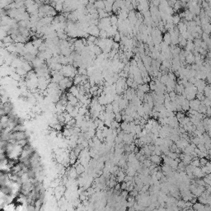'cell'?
Segmentation results:
<instances>
[{"instance_id": "6da1fadb", "label": "cell", "mask_w": 211, "mask_h": 211, "mask_svg": "<svg viewBox=\"0 0 211 211\" xmlns=\"http://www.w3.org/2000/svg\"><path fill=\"white\" fill-rule=\"evenodd\" d=\"M100 29L99 27H97V26L96 25H90V27H88V31H87V32H88V34H89L90 36H95V37H99V34H100Z\"/></svg>"}, {"instance_id": "7a4b0ae2", "label": "cell", "mask_w": 211, "mask_h": 211, "mask_svg": "<svg viewBox=\"0 0 211 211\" xmlns=\"http://www.w3.org/2000/svg\"><path fill=\"white\" fill-rule=\"evenodd\" d=\"M206 86H207V84H206L205 81L202 79H198L196 83H195V87L197 88V91L199 92H204V90L206 88Z\"/></svg>"}, {"instance_id": "3957f363", "label": "cell", "mask_w": 211, "mask_h": 211, "mask_svg": "<svg viewBox=\"0 0 211 211\" xmlns=\"http://www.w3.org/2000/svg\"><path fill=\"white\" fill-rule=\"evenodd\" d=\"M200 105H201V101L196 98V99L192 100V101H190V109L194 111H198Z\"/></svg>"}, {"instance_id": "277c9868", "label": "cell", "mask_w": 211, "mask_h": 211, "mask_svg": "<svg viewBox=\"0 0 211 211\" xmlns=\"http://www.w3.org/2000/svg\"><path fill=\"white\" fill-rule=\"evenodd\" d=\"M105 4V10L107 13L111 14V12H112V7H113L114 2L113 1H104Z\"/></svg>"}, {"instance_id": "5b68a950", "label": "cell", "mask_w": 211, "mask_h": 211, "mask_svg": "<svg viewBox=\"0 0 211 211\" xmlns=\"http://www.w3.org/2000/svg\"><path fill=\"white\" fill-rule=\"evenodd\" d=\"M195 17H196V16H195L191 12H190L189 9L185 11V20H186V22H192V21H194Z\"/></svg>"}, {"instance_id": "8992f818", "label": "cell", "mask_w": 211, "mask_h": 211, "mask_svg": "<svg viewBox=\"0 0 211 211\" xmlns=\"http://www.w3.org/2000/svg\"><path fill=\"white\" fill-rule=\"evenodd\" d=\"M193 175L195 176V177H197V178H201L203 176H205V175L202 172V169L200 167H196L194 172H193Z\"/></svg>"}, {"instance_id": "52a82bcc", "label": "cell", "mask_w": 211, "mask_h": 211, "mask_svg": "<svg viewBox=\"0 0 211 211\" xmlns=\"http://www.w3.org/2000/svg\"><path fill=\"white\" fill-rule=\"evenodd\" d=\"M150 161L152 162V163H154L156 165L157 164H160L161 161H162V158H161V156L156 155V154H153V155L150 156Z\"/></svg>"}, {"instance_id": "ba28073f", "label": "cell", "mask_w": 211, "mask_h": 211, "mask_svg": "<svg viewBox=\"0 0 211 211\" xmlns=\"http://www.w3.org/2000/svg\"><path fill=\"white\" fill-rule=\"evenodd\" d=\"M137 90H140V91H142L143 92H144L145 94H147V93L149 92V90H150V88H149V85L148 84V83H143V84L138 85V89Z\"/></svg>"}, {"instance_id": "9c48e42d", "label": "cell", "mask_w": 211, "mask_h": 211, "mask_svg": "<svg viewBox=\"0 0 211 211\" xmlns=\"http://www.w3.org/2000/svg\"><path fill=\"white\" fill-rule=\"evenodd\" d=\"M31 42H32V44H33L34 47H36V49H39V48L41 47V45L44 43V41H43V40L41 39V38H35Z\"/></svg>"}, {"instance_id": "30bf717a", "label": "cell", "mask_w": 211, "mask_h": 211, "mask_svg": "<svg viewBox=\"0 0 211 211\" xmlns=\"http://www.w3.org/2000/svg\"><path fill=\"white\" fill-rule=\"evenodd\" d=\"M195 50V45L194 42L191 41H187V44H186V46L185 48V50L188 51L190 53H192Z\"/></svg>"}, {"instance_id": "8fae6325", "label": "cell", "mask_w": 211, "mask_h": 211, "mask_svg": "<svg viewBox=\"0 0 211 211\" xmlns=\"http://www.w3.org/2000/svg\"><path fill=\"white\" fill-rule=\"evenodd\" d=\"M195 60H196V58H195V55L193 54V53H190L186 57V63L187 64H189V65L194 64Z\"/></svg>"}, {"instance_id": "7c38bea8", "label": "cell", "mask_w": 211, "mask_h": 211, "mask_svg": "<svg viewBox=\"0 0 211 211\" xmlns=\"http://www.w3.org/2000/svg\"><path fill=\"white\" fill-rule=\"evenodd\" d=\"M178 28V30H179L180 33L182 34L184 33V32H186L187 31V26L186 25V23L185 22H181L179 24L177 25V27H176Z\"/></svg>"}, {"instance_id": "4fadbf2b", "label": "cell", "mask_w": 211, "mask_h": 211, "mask_svg": "<svg viewBox=\"0 0 211 211\" xmlns=\"http://www.w3.org/2000/svg\"><path fill=\"white\" fill-rule=\"evenodd\" d=\"M75 169H76V172L78 175H82V174H83L85 172V167L80 162L75 166Z\"/></svg>"}, {"instance_id": "5bb4252c", "label": "cell", "mask_w": 211, "mask_h": 211, "mask_svg": "<svg viewBox=\"0 0 211 211\" xmlns=\"http://www.w3.org/2000/svg\"><path fill=\"white\" fill-rule=\"evenodd\" d=\"M201 28H202L204 33L208 34V35H210L211 34V24L210 23L201 25Z\"/></svg>"}, {"instance_id": "9a60e30c", "label": "cell", "mask_w": 211, "mask_h": 211, "mask_svg": "<svg viewBox=\"0 0 211 211\" xmlns=\"http://www.w3.org/2000/svg\"><path fill=\"white\" fill-rule=\"evenodd\" d=\"M68 175H69V176L71 178V179H75L78 174L77 173L75 167H71V168L69 170V172H68Z\"/></svg>"}, {"instance_id": "2e32d148", "label": "cell", "mask_w": 211, "mask_h": 211, "mask_svg": "<svg viewBox=\"0 0 211 211\" xmlns=\"http://www.w3.org/2000/svg\"><path fill=\"white\" fill-rule=\"evenodd\" d=\"M162 40H163V42L166 43L167 45H172V39H171V35L169 32H166L164 33V36L162 37Z\"/></svg>"}, {"instance_id": "e0dca14e", "label": "cell", "mask_w": 211, "mask_h": 211, "mask_svg": "<svg viewBox=\"0 0 211 211\" xmlns=\"http://www.w3.org/2000/svg\"><path fill=\"white\" fill-rule=\"evenodd\" d=\"M69 92L71 93V94H73V96H75L76 97H78L79 96V90H78V86L73 85L71 88H69Z\"/></svg>"}, {"instance_id": "ac0fdd59", "label": "cell", "mask_w": 211, "mask_h": 211, "mask_svg": "<svg viewBox=\"0 0 211 211\" xmlns=\"http://www.w3.org/2000/svg\"><path fill=\"white\" fill-rule=\"evenodd\" d=\"M185 91V87L182 84H176L175 88V92L178 93V95H181Z\"/></svg>"}, {"instance_id": "d6986e66", "label": "cell", "mask_w": 211, "mask_h": 211, "mask_svg": "<svg viewBox=\"0 0 211 211\" xmlns=\"http://www.w3.org/2000/svg\"><path fill=\"white\" fill-rule=\"evenodd\" d=\"M54 9H55L57 12H62V11L64 10V2H61V1L55 2Z\"/></svg>"}, {"instance_id": "ffe728a7", "label": "cell", "mask_w": 211, "mask_h": 211, "mask_svg": "<svg viewBox=\"0 0 211 211\" xmlns=\"http://www.w3.org/2000/svg\"><path fill=\"white\" fill-rule=\"evenodd\" d=\"M181 108H182V111H188L190 110V101L188 100H185L181 104Z\"/></svg>"}, {"instance_id": "44dd1931", "label": "cell", "mask_w": 211, "mask_h": 211, "mask_svg": "<svg viewBox=\"0 0 211 211\" xmlns=\"http://www.w3.org/2000/svg\"><path fill=\"white\" fill-rule=\"evenodd\" d=\"M204 94L205 96V97L211 98V88L209 85H207L206 88L204 90Z\"/></svg>"}, {"instance_id": "7402d4cb", "label": "cell", "mask_w": 211, "mask_h": 211, "mask_svg": "<svg viewBox=\"0 0 211 211\" xmlns=\"http://www.w3.org/2000/svg\"><path fill=\"white\" fill-rule=\"evenodd\" d=\"M186 44H187V40H186L184 37H182V36L180 35V36H179V43H178V45H179L181 47H185V48H186Z\"/></svg>"}, {"instance_id": "603a6c76", "label": "cell", "mask_w": 211, "mask_h": 211, "mask_svg": "<svg viewBox=\"0 0 211 211\" xmlns=\"http://www.w3.org/2000/svg\"><path fill=\"white\" fill-rule=\"evenodd\" d=\"M181 17H180L179 14H176V15L172 16V22L174 25H178L181 22Z\"/></svg>"}, {"instance_id": "cb8c5ba5", "label": "cell", "mask_w": 211, "mask_h": 211, "mask_svg": "<svg viewBox=\"0 0 211 211\" xmlns=\"http://www.w3.org/2000/svg\"><path fill=\"white\" fill-rule=\"evenodd\" d=\"M94 6L96 9H105V4L102 1H98V2L94 3Z\"/></svg>"}, {"instance_id": "d4e9b609", "label": "cell", "mask_w": 211, "mask_h": 211, "mask_svg": "<svg viewBox=\"0 0 211 211\" xmlns=\"http://www.w3.org/2000/svg\"><path fill=\"white\" fill-rule=\"evenodd\" d=\"M99 38H100V39H107V38H108V36H107V31H105V30H101V31H100Z\"/></svg>"}, {"instance_id": "484cf974", "label": "cell", "mask_w": 211, "mask_h": 211, "mask_svg": "<svg viewBox=\"0 0 211 211\" xmlns=\"http://www.w3.org/2000/svg\"><path fill=\"white\" fill-rule=\"evenodd\" d=\"M191 165L194 166L195 167H199V166H200V162H199V159H198V157H194L192 160V162H191Z\"/></svg>"}, {"instance_id": "4316f807", "label": "cell", "mask_w": 211, "mask_h": 211, "mask_svg": "<svg viewBox=\"0 0 211 211\" xmlns=\"http://www.w3.org/2000/svg\"><path fill=\"white\" fill-rule=\"evenodd\" d=\"M120 40H121V35H120V32L117 31L116 33L115 34V36H113V41H114V42L119 43L120 41Z\"/></svg>"}, {"instance_id": "83f0119b", "label": "cell", "mask_w": 211, "mask_h": 211, "mask_svg": "<svg viewBox=\"0 0 211 211\" xmlns=\"http://www.w3.org/2000/svg\"><path fill=\"white\" fill-rule=\"evenodd\" d=\"M196 99L200 101L201 102L204 101V100L205 99V96H204V92H198L197 94H196Z\"/></svg>"}, {"instance_id": "f1b7e54d", "label": "cell", "mask_w": 211, "mask_h": 211, "mask_svg": "<svg viewBox=\"0 0 211 211\" xmlns=\"http://www.w3.org/2000/svg\"><path fill=\"white\" fill-rule=\"evenodd\" d=\"M106 113H113V106L111 104H107L106 106Z\"/></svg>"}, {"instance_id": "f546056e", "label": "cell", "mask_w": 211, "mask_h": 211, "mask_svg": "<svg viewBox=\"0 0 211 211\" xmlns=\"http://www.w3.org/2000/svg\"><path fill=\"white\" fill-rule=\"evenodd\" d=\"M169 80V78H168V74H163L162 77H161L160 78V82L162 83H163V84L166 85V83H167V81Z\"/></svg>"}, {"instance_id": "4dcf8cb0", "label": "cell", "mask_w": 211, "mask_h": 211, "mask_svg": "<svg viewBox=\"0 0 211 211\" xmlns=\"http://www.w3.org/2000/svg\"><path fill=\"white\" fill-rule=\"evenodd\" d=\"M176 117L177 118L178 121H179V124H180L181 121H182L183 119H184L186 116H185V115L182 113V112H177V114H176Z\"/></svg>"}, {"instance_id": "1f68e13d", "label": "cell", "mask_w": 211, "mask_h": 211, "mask_svg": "<svg viewBox=\"0 0 211 211\" xmlns=\"http://www.w3.org/2000/svg\"><path fill=\"white\" fill-rule=\"evenodd\" d=\"M168 94H169V96H170L171 101H176V96H177V94H176V93L174 91L169 92Z\"/></svg>"}, {"instance_id": "d6a6232c", "label": "cell", "mask_w": 211, "mask_h": 211, "mask_svg": "<svg viewBox=\"0 0 211 211\" xmlns=\"http://www.w3.org/2000/svg\"><path fill=\"white\" fill-rule=\"evenodd\" d=\"M149 88H150V90L151 91H153V92H154L156 90V88H157V86H156V83L154 81H151L150 83H149Z\"/></svg>"}, {"instance_id": "836d02e7", "label": "cell", "mask_w": 211, "mask_h": 211, "mask_svg": "<svg viewBox=\"0 0 211 211\" xmlns=\"http://www.w3.org/2000/svg\"><path fill=\"white\" fill-rule=\"evenodd\" d=\"M199 162H200V165L202 166V167H204V166H206L208 164V160L205 158V157H203V158H200L199 159Z\"/></svg>"}, {"instance_id": "e575fe53", "label": "cell", "mask_w": 211, "mask_h": 211, "mask_svg": "<svg viewBox=\"0 0 211 211\" xmlns=\"http://www.w3.org/2000/svg\"><path fill=\"white\" fill-rule=\"evenodd\" d=\"M134 78H128L126 79V84L128 87H130V88H131L132 84L134 83Z\"/></svg>"}, {"instance_id": "d590c367", "label": "cell", "mask_w": 211, "mask_h": 211, "mask_svg": "<svg viewBox=\"0 0 211 211\" xmlns=\"http://www.w3.org/2000/svg\"><path fill=\"white\" fill-rule=\"evenodd\" d=\"M204 12H205V15L207 16V17H209V18H211V9L209 8H208L207 9L204 10Z\"/></svg>"}, {"instance_id": "8d00e7d4", "label": "cell", "mask_w": 211, "mask_h": 211, "mask_svg": "<svg viewBox=\"0 0 211 211\" xmlns=\"http://www.w3.org/2000/svg\"><path fill=\"white\" fill-rule=\"evenodd\" d=\"M201 48H202V49H204V50H207L209 49V47H208V45L206 44L205 42H204V41H202V43H201Z\"/></svg>"}, {"instance_id": "74e56055", "label": "cell", "mask_w": 211, "mask_h": 211, "mask_svg": "<svg viewBox=\"0 0 211 211\" xmlns=\"http://www.w3.org/2000/svg\"><path fill=\"white\" fill-rule=\"evenodd\" d=\"M207 57L209 59H211V51H209V52L207 53Z\"/></svg>"}]
</instances>
